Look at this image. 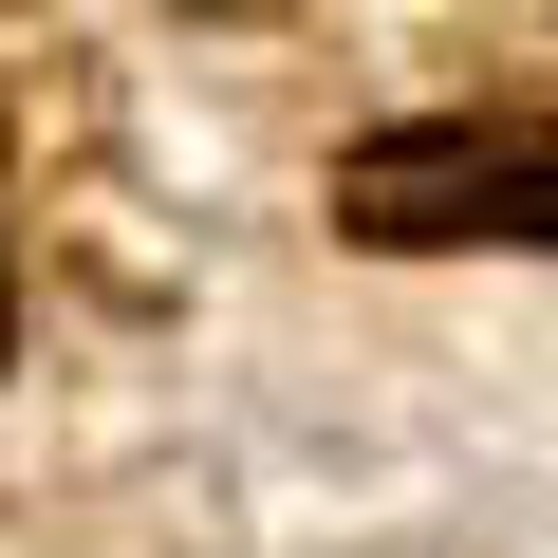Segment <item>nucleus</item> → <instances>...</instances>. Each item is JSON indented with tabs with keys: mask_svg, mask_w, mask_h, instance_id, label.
I'll list each match as a JSON object with an SVG mask.
<instances>
[{
	"mask_svg": "<svg viewBox=\"0 0 558 558\" xmlns=\"http://www.w3.org/2000/svg\"><path fill=\"white\" fill-rule=\"evenodd\" d=\"M336 223L354 242H558V131L521 112H428L336 149Z\"/></svg>",
	"mask_w": 558,
	"mask_h": 558,
	"instance_id": "1",
	"label": "nucleus"
}]
</instances>
